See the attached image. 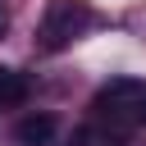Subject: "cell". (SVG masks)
Masks as SVG:
<instances>
[{
	"instance_id": "cell-1",
	"label": "cell",
	"mask_w": 146,
	"mask_h": 146,
	"mask_svg": "<svg viewBox=\"0 0 146 146\" xmlns=\"http://www.w3.org/2000/svg\"><path fill=\"white\" fill-rule=\"evenodd\" d=\"M91 114L110 128H146V82L137 78H110L91 96Z\"/></svg>"
},
{
	"instance_id": "cell-2",
	"label": "cell",
	"mask_w": 146,
	"mask_h": 146,
	"mask_svg": "<svg viewBox=\"0 0 146 146\" xmlns=\"http://www.w3.org/2000/svg\"><path fill=\"white\" fill-rule=\"evenodd\" d=\"M91 23H96V14H91L87 0H50L46 14H41V27H36V50L55 55V50L73 46Z\"/></svg>"
},
{
	"instance_id": "cell-3",
	"label": "cell",
	"mask_w": 146,
	"mask_h": 146,
	"mask_svg": "<svg viewBox=\"0 0 146 146\" xmlns=\"http://www.w3.org/2000/svg\"><path fill=\"white\" fill-rule=\"evenodd\" d=\"M55 132H59V119L55 114H23L18 123H14V141L18 146H50L55 141Z\"/></svg>"
},
{
	"instance_id": "cell-4",
	"label": "cell",
	"mask_w": 146,
	"mask_h": 146,
	"mask_svg": "<svg viewBox=\"0 0 146 146\" xmlns=\"http://www.w3.org/2000/svg\"><path fill=\"white\" fill-rule=\"evenodd\" d=\"M27 96V78L14 68H0V105H18Z\"/></svg>"
},
{
	"instance_id": "cell-5",
	"label": "cell",
	"mask_w": 146,
	"mask_h": 146,
	"mask_svg": "<svg viewBox=\"0 0 146 146\" xmlns=\"http://www.w3.org/2000/svg\"><path fill=\"white\" fill-rule=\"evenodd\" d=\"M0 32H5V9H0Z\"/></svg>"
}]
</instances>
